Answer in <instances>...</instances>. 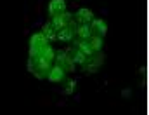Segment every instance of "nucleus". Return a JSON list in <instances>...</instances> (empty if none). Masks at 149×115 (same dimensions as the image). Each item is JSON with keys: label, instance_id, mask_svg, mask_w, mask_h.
<instances>
[{"label": "nucleus", "instance_id": "3", "mask_svg": "<svg viewBox=\"0 0 149 115\" xmlns=\"http://www.w3.org/2000/svg\"><path fill=\"white\" fill-rule=\"evenodd\" d=\"M54 63H56L57 66H61L66 73H68V72H74V63H73V59L70 58V54H68L66 51H56Z\"/></svg>", "mask_w": 149, "mask_h": 115}, {"label": "nucleus", "instance_id": "5", "mask_svg": "<svg viewBox=\"0 0 149 115\" xmlns=\"http://www.w3.org/2000/svg\"><path fill=\"white\" fill-rule=\"evenodd\" d=\"M90 25V30H92V35H97V37H102L108 33V23L104 21V19H101V18H95L94 16V19L88 23Z\"/></svg>", "mask_w": 149, "mask_h": 115}, {"label": "nucleus", "instance_id": "12", "mask_svg": "<svg viewBox=\"0 0 149 115\" xmlns=\"http://www.w3.org/2000/svg\"><path fill=\"white\" fill-rule=\"evenodd\" d=\"M66 52L70 54V58L73 59V63H74V65H81V63L85 61V58H87V56H85V54H83V52H81V51H80L78 47H73V49H68Z\"/></svg>", "mask_w": 149, "mask_h": 115}, {"label": "nucleus", "instance_id": "13", "mask_svg": "<svg viewBox=\"0 0 149 115\" xmlns=\"http://www.w3.org/2000/svg\"><path fill=\"white\" fill-rule=\"evenodd\" d=\"M56 32H57V30L54 28V25H52L50 21H49V23H45V25L42 26V33L47 37L49 42H50V40H56Z\"/></svg>", "mask_w": 149, "mask_h": 115}, {"label": "nucleus", "instance_id": "2", "mask_svg": "<svg viewBox=\"0 0 149 115\" xmlns=\"http://www.w3.org/2000/svg\"><path fill=\"white\" fill-rule=\"evenodd\" d=\"M47 44H49V40H47V37H45L42 32L33 33V35L30 37V58H35L38 52L42 51V47L47 45Z\"/></svg>", "mask_w": 149, "mask_h": 115}, {"label": "nucleus", "instance_id": "1", "mask_svg": "<svg viewBox=\"0 0 149 115\" xmlns=\"http://www.w3.org/2000/svg\"><path fill=\"white\" fill-rule=\"evenodd\" d=\"M102 63H104V56H102V52L99 51V52H92L90 56H87L85 61L81 63V68H83L85 73H95V72L101 70Z\"/></svg>", "mask_w": 149, "mask_h": 115}, {"label": "nucleus", "instance_id": "7", "mask_svg": "<svg viewBox=\"0 0 149 115\" xmlns=\"http://www.w3.org/2000/svg\"><path fill=\"white\" fill-rule=\"evenodd\" d=\"M64 78H66V72H64L61 66H57V65H52V66H50V70H49V73H47V80H49V82L61 84Z\"/></svg>", "mask_w": 149, "mask_h": 115}, {"label": "nucleus", "instance_id": "10", "mask_svg": "<svg viewBox=\"0 0 149 115\" xmlns=\"http://www.w3.org/2000/svg\"><path fill=\"white\" fill-rule=\"evenodd\" d=\"M92 35V30H90V25L88 23H80L74 26V37L78 38H88Z\"/></svg>", "mask_w": 149, "mask_h": 115}, {"label": "nucleus", "instance_id": "6", "mask_svg": "<svg viewBox=\"0 0 149 115\" xmlns=\"http://www.w3.org/2000/svg\"><path fill=\"white\" fill-rule=\"evenodd\" d=\"M74 26H76V23L73 21L71 25L57 30L56 32V40H59V42H71L74 38Z\"/></svg>", "mask_w": 149, "mask_h": 115}, {"label": "nucleus", "instance_id": "8", "mask_svg": "<svg viewBox=\"0 0 149 115\" xmlns=\"http://www.w3.org/2000/svg\"><path fill=\"white\" fill-rule=\"evenodd\" d=\"M66 11V0H50L47 5V14L49 16H56Z\"/></svg>", "mask_w": 149, "mask_h": 115}, {"label": "nucleus", "instance_id": "14", "mask_svg": "<svg viewBox=\"0 0 149 115\" xmlns=\"http://www.w3.org/2000/svg\"><path fill=\"white\" fill-rule=\"evenodd\" d=\"M88 42H90V45H92L94 52H99V51H102V45H104V40H102V37L90 35V37H88Z\"/></svg>", "mask_w": 149, "mask_h": 115}, {"label": "nucleus", "instance_id": "11", "mask_svg": "<svg viewBox=\"0 0 149 115\" xmlns=\"http://www.w3.org/2000/svg\"><path fill=\"white\" fill-rule=\"evenodd\" d=\"M74 47H78L85 56H90L92 52H94V49H92V45H90V42H88V38H76V42H74Z\"/></svg>", "mask_w": 149, "mask_h": 115}, {"label": "nucleus", "instance_id": "4", "mask_svg": "<svg viewBox=\"0 0 149 115\" xmlns=\"http://www.w3.org/2000/svg\"><path fill=\"white\" fill-rule=\"evenodd\" d=\"M73 21H74L73 14H71V12H68V11H64V12H61V14H56V16H50V23L54 25V28H56V30H61V28H64V26L71 25Z\"/></svg>", "mask_w": 149, "mask_h": 115}, {"label": "nucleus", "instance_id": "9", "mask_svg": "<svg viewBox=\"0 0 149 115\" xmlns=\"http://www.w3.org/2000/svg\"><path fill=\"white\" fill-rule=\"evenodd\" d=\"M92 19H94V12L90 9H87V7L78 9L76 14H74V21L76 23H90Z\"/></svg>", "mask_w": 149, "mask_h": 115}, {"label": "nucleus", "instance_id": "15", "mask_svg": "<svg viewBox=\"0 0 149 115\" xmlns=\"http://www.w3.org/2000/svg\"><path fill=\"white\" fill-rule=\"evenodd\" d=\"M74 89H76V82H74V80H68L66 85H64V94H68V96L73 94Z\"/></svg>", "mask_w": 149, "mask_h": 115}]
</instances>
